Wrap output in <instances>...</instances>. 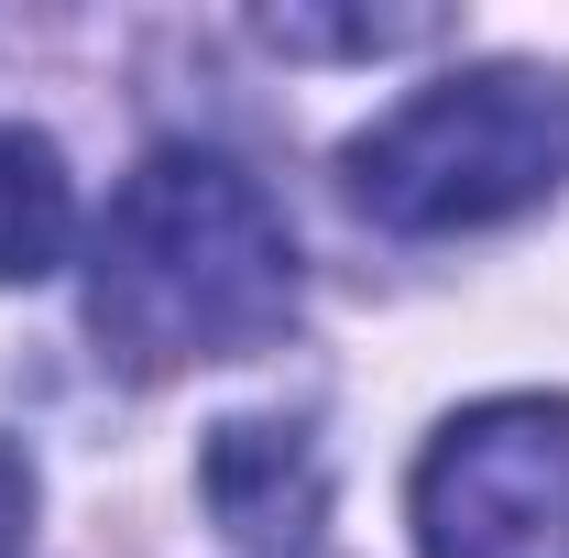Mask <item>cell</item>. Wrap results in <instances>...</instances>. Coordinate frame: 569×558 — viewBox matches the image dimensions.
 <instances>
[{"instance_id": "cell-2", "label": "cell", "mask_w": 569, "mask_h": 558, "mask_svg": "<svg viewBox=\"0 0 569 558\" xmlns=\"http://www.w3.org/2000/svg\"><path fill=\"white\" fill-rule=\"evenodd\" d=\"M340 187L361 219L438 241V230H493L569 187V67H460L383 110L340 153Z\"/></svg>"}, {"instance_id": "cell-5", "label": "cell", "mask_w": 569, "mask_h": 558, "mask_svg": "<svg viewBox=\"0 0 569 558\" xmlns=\"http://www.w3.org/2000/svg\"><path fill=\"white\" fill-rule=\"evenodd\" d=\"M67 241H77V187H67V165H56V142L0 121V285L56 275Z\"/></svg>"}, {"instance_id": "cell-3", "label": "cell", "mask_w": 569, "mask_h": 558, "mask_svg": "<svg viewBox=\"0 0 569 558\" xmlns=\"http://www.w3.org/2000/svg\"><path fill=\"white\" fill-rule=\"evenodd\" d=\"M427 558H569V406L493 395L449 417L417 460Z\"/></svg>"}, {"instance_id": "cell-7", "label": "cell", "mask_w": 569, "mask_h": 558, "mask_svg": "<svg viewBox=\"0 0 569 558\" xmlns=\"http://www.w3.org/2000/svg\"><path fill=\"white\" fill-rule=\"evenodd\" d=\"M22 526H33V460L0 449V558H22Z\"/></svg>"}, {"instance_id": "cell-4", "label": "cell", "mask_w": 569, "mask_h": 558, "mask_svg": "<svg viewBox=\"0 0 569 558\" xmlns=\"http://www.w3.org/2000/svg\"><path fill=\"white\" fill-rule=\"evenodd\" d=\"M209 515L252 558H329L318 548V526H329V471H318L307 427H284V417L209 427Z\"/></svg>"}, {"instance_id": "cell-1", "label": "cell", "mask_w": 569, "mask_h": 558, "mask_svg": "<svg viewBox=\"0 0 569 558\" xmlns=\"http://www.w3.org/2000/svg\"><path fill=\"white\" fill-rule=\"evenodd\" d=\"M296 318V230L274 187L230 153L164 142L121 176L88 241V329L121 372H198L284 340Z\"/></svg>"}, {"instance_id": "cell-6", "label": "cell", "mask_w": 569, "mask_h": 558, "mask_svg": "<svg viewBox=\"0 0 569 558\" xmlns=\"http://www.w3.org/2000/svg\"><path fill=\"white\" fill-rule=\"evenodd\" d=\"M252 33L284 56H395V44H438L449 11H263Z\"/></svg>"}]
</instances>
